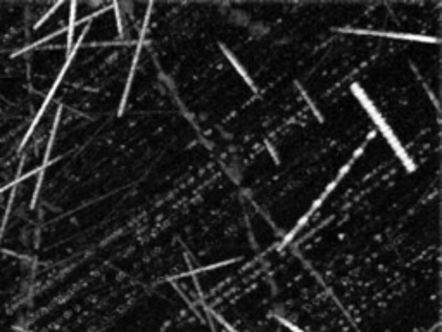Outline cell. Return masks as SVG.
<instances>
[{"instance_id": "obj_1", "label": "cell", "mask_w": 442, "mask_h": 332, "mask_svg": "<svg viewBox=\"0 0 442 332\" xmlns=\"http://www.w3.org/2000/svg\"><path fill=\"white\" fill-rule=\"evenodd\" d=\"M351 92H353V95L356 97V101L361 104V107L364 109V111H366V115L370 116V120L373 121L375 128L382 134V137L385 139V142L389 144V147L392 149V152L396 154V156H398V159L401 161V165L406 168L408 173H413V171H416V165H414L413 158L406 152L404 145L401 144V139H398V135L394 134V130L390 128V125L387 123L385 118L382 116V113L377 109V106L373 104L371 99L366 95V92L363 90L361 85H359V83H353V85H351Z\"/></svg>"}, {"instance_id": "obj_2", "label": "cell", "mask_w": 442, "mask_h": 332, "mask_svg": "<svg viewBox=\"0 0 442 332\" xmlns=\"http://www.w3.org/2000/svg\"><path fill=\"white\" fill-rule=\"evenodd\" d=\"M373 137H375V131H370V134L366 135V139H364L363 142L358 145V147H356V151H354L353 154H351V158L347 159V163H344V165L340 166V170H339V173L335 175V179L332 180V182H328V185H327L325 189L321 190V194L318 195L316 199H314V203L311 204V208H309V210H308L306 213H304L303 216L299 218V222H297V224H295V227H294V229L290 230L289 234H287L285 237H284V240H282V244L278 246L280 249L284 248V246H287V244H289L290 240H292V239L295 237V234H297V232H299L300 229H303L304 225L308 224V220H309V218H311V216L314 215V213H316V210H318V208H320L321 204L327 201V199H328V195H330V194L334 192V190L337 189V185H339L340 182H342V180L345 179V175H347L349 171H351V168H353V165H354V163L358 161V158H361V156H363L364 149L368 147V144H370V140H371Z\"/></svg>"}, {"instance_id": "obj_3", "label": "cell", "mask_w": 442, "mask_h": 332, "mask_svg": "<svg viewBox=\"0 0 442 332\" xmlns=\"http://www.w3.org/2000/svg\"><path fill=\"white\" fill-rule=\"evenodd\" d=\"M150 14H152V6L147 7V12H145V17H144V23H142V28H140L138 43H136V49H135V54H133V61H131V66H130L128 78H126L125 90H123V95H121L120 109H118V116H121L123 113H125V106H126V102H128V95L131 92V85H133V78H135V73H136V64H138L140 54H142V49H144V43H145V33H147V30H149Z\"/></svg>"}, {"instance_id": "obj_4", "label": "cell", "mask_w": 442, "mask_h": 332, "mask_svg": "<svg viewBox=\"0 0 442 332\" xmlns=\"http://www.w3.org/2000/svg\"><path fill=\"white\" fill-rule=\"evenodd\" d=\"M340 31L354 35H371V36H385V38H398V40H411V42H423V43H437L439 38H430V36L422 35H408V33H390V31H371V30H351L344 28Z\"/></svg>"}, {"instance_id": "obj_5", "label": "cell", "mask_w": 442, "mask_h": 332, "mask_svg": "<svg viewBox=\"0 0 442 332\" xmlns=\"http://www.w3.org/2000/svg\"><path fill=\"white\" fill-rule=\"evenodd\" d=\"M220 49H221V52H225L226 59H228V61L231 62V66L235 68V70H237V73H239V75H240V76H242V78H244V81H245V83H247V87H249L250 90H252V92H258V87H256V85H254V81H252V78H250V75H249V73L245 71V68H244L242 64H240V61H239V59H237V57L234 56V54H231V52L228 51V49H226V45L220 43Z\"/></svg>"}, {"instance_id": "obj_6", "label": "cell", "mask_w": 442, "mask_h": 332, "mask_svg": "<svg viewBox=\"0 0 442 332\" xmlns=\"http://www.w3.org/2000/svg\"><path fill=\"white\" fill-rule=\"evenodd\" d=\"M111 7L114 9V16H116V23H118V33L123 35V14L120 12V4H111Z\"/></svg>"}]
</instances>
